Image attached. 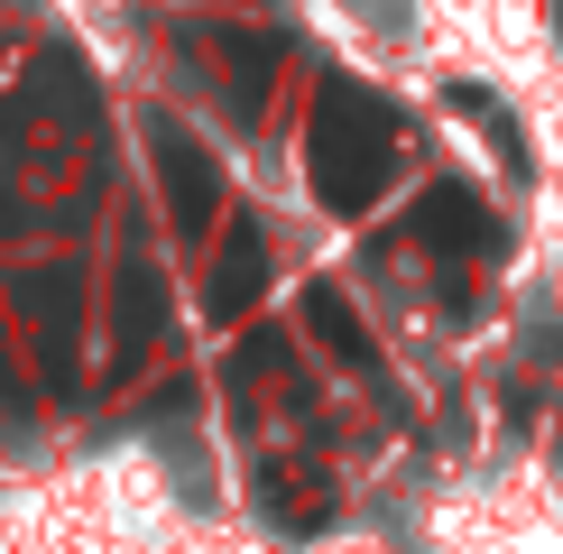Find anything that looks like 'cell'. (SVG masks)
Segmentation results:
<instances>
[{"mask_svg": "<svg viewBox=\"0 0 563 554\" xmlns=\"http://www.w3.org/2000/svg\"><path fill=\"white\" fill-rule=\"evenodd\" d=\"M388 148H397V111L361 84H333L314 102V130H305V157H314V195L333 213H361L388 185Z\"/></svg>", "mask_w": 563, "mask_h": 554, "instance_id": "6da1fadb", "label": "cell"}, {"mask_svg": "<svg viewBox=\"0 0 563 554\" xmlns=\"http://www.w3.org/2000/svg\"><path fill=\"white\" fill-rule=\"evenodd\" d=\"M416 231H426L434 250H472V259H499V250H508V222L489 213L472 185H426V203H416Z\"/></svg>", "mask_w": 563, "mask_h": 554, "instance_id": "7a4b0ae2", "label": "cell"}, {"mask_svg": "<svg viewBox=\"0 0 563 554\" xmlns=\"http://www.w3.org/2000/svg\"><path fill=\"white\" fill-rule=\"evenodd\" d=\"M148 148H157V176H167V195H176V231H203V222H213V203H222L213 157H203L176 121H157V130H148Z\"/></svg>", "mask_w": 563, "mask_h": 554, "instance_id": "3957f363", "label": "cell"}, {"mask_svg": "<svg viewBox=\"0 0 563 554\" xmlns=\"http://www.w3.org/2000/svg\"><path fill=\"white\" fill-rule=\"evenodd\" d=\"M260 287H268V241L241 222V231L222 241V259H213V287H203V306H213L222 323H241L250 306H260Z\"/></svg>", "mask_w": 563, "mask_h": 554, "instance_id": "277c9868", "label": "cell"}, {"mask_svg": "<svg viewBox=\"0 0 563 554\" xmlns=\"http://www.w3.org/2000/svg\"><path fill=\"white\" fill-rule=\"evenodd\" d=\"M305 323H314V342H323L342 369L379 379V342H369V323L351 314V296H342V287H305Z\"/></svg>", "mask_w": 563, "mask_h": 554, "instance_id": "5b68a950", "label": "cell"}, {"mask_svg": "<svg viewBox=\"0 0 563 554\" xmlns=\"http://www.w3.org/2000/svg\"><path fill=\"white\" fill-rule=\"evenodd\" d=\"M443 102H453V111H472V121L489 130V148H499V157H508V167H518V176H536V167H527V148H518V121H508V111L489 102L481 84H453V92H443Z\"/></svg>", "mask_w": 563, "mask_h": 554, "instance_id": "8992f818", "label": "cell"}, {"mask_svg": "<svg viewBox=\"0 0 563 554\" xmlns=\"http://www.w3.org/2000/svg\"><path fill=\"white\" fill-rule=\"evenodd\" d=\"M148 323H157V277L130 268V287H121V352H139V342H148Z\"/></svg>", "mask_w": 563, "mask_h": 554, "instance_id": "52a82bcc", "label": "cell"}, {"mask_svg": "<svg viewBox=\"0 0 563 554\" xmlns=\"http://www.w3.org/2000/svg\"><path fill=\"white\" fill-rule=\"evenodd\" d=\"M260 369H287V333H250L231 352V379H260Z\"/></svg>", "mask_w": 563, "mask_h": 554, "instance_id": "ba28073f", "label": "cell"}]
</instances>
